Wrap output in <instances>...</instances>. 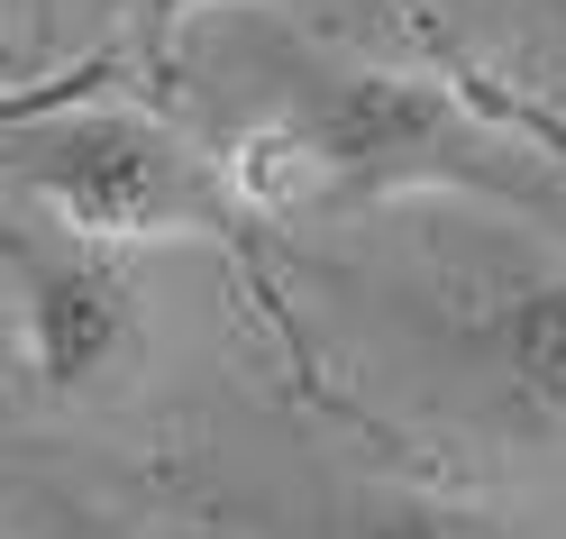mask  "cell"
<instances>
[{
	"instance_id": "obj_4",
	"label": "cell",
	"mask_w": 566,
	"mask_h": 539,
	"mask_svg": "<svg viewBox=\"0 0 566 539\" xmlns=\"http://www.w3.org/2000/svg\"><path fill=\"white\" fill-rule=\"evenodd\" d=\"M467 339L503 412H521L530 429H566V257L493 266L467 311Z\"/></svg>"
},
{
	"instance_id": "obj_5",
	"label": "cell",
	"mask_w": 566,
	"mask_h": 539,
	"mask_svg": "<svg viewBox=\"0 0 566 539\" xmlns=\"http://www.w3.org/2000/svg\"><path fill=\"white\" fill-rule=\"evenodd\" d=\"M338 539H503V530H493V512H475V502H457V494L375 485V494H357V512H347Z\"/></svg>"
},
{
	"instance_id": "obj_6",
	"label": "cell",
	"mask_w": 566,
	"mask_h": 539,
	"mask_svg": "<svg viewBox=\"0 0 566 539\" xmlns=\"http://www.w3.org/2000/svg\"><path fill=\"white\" fill-rule=\"evenodd\" d=\"M111 10H137V19H165V10H184V0H111Z\"/></svg>"
},
{
	"instance_id": "obj_1",
	"label": "cell",
	"mask_w": 566,
	"mask_h": 539,
	"mask_svg": "<svg viewBox=\"0 0 566 539\" xmlns=\"http://www.w3.org/2000/svg\"><path fill=\"white\" fill-rule=\"evenodd\" d=\"M229 184L256 220H293V210H347L384 193H493L548 210L539 165L493 120H475L457 92L420 74H384V64H329L311 74L302 101H283L229 147Z\"/></svg>"
},
{
	"instance_id": "obj_3",
	"label": "cell",
	"mask_w": 566,
	"mask_h": 539,
	"mask_svg": "<svg viewBox=\"0 0 566 539\" xmlns=\"http://www.w3.org/2000/svg\"><path fill=\"white\" fill-rule=\"evenodd\" d=\"M10 293H19V348H28V375L46 393H101L111 375L137 366L147 348V311H137V274L119 247H92V238H38L19 229L10 238Z\"/></svg>"
},
{
	"instance_id": "obj_2",
	"label": "cell",
	"mask_w": 566,
	"mask_h": 539,
	"mask_svg": "<svg viewBox=\"0 0 566 539\" xmlns=\"http://www.w3.org/2000/svg\"><path fill=\"white\" fill-rule=\"evenodd\" d=\"M10 184L46 229L92 238V247H156V238H238L256 210L238 201L229 156L192 147L128 101H64L10 111Z\"/></svg>"
}]
</instances>
